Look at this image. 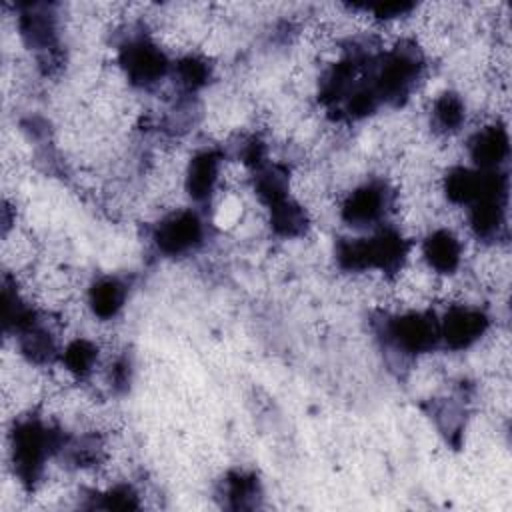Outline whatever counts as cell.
<instances>
[{
    "label": "cell",
    "mask_w": 512,
    "mask_h": 512,
    "mask_svg": "<svg viewBox=\"0 0 512 512\" xmlns=\"http://www.w3.org/2000/svg\"><path fill=\"white\" fill-rule=\"evenodd\" d=\"M490 326L484 310L472 304H452L438 320L440 342L450 350H464L478 342Z\"/></svg>",
    "instance_id": "obj_5"
},
{
    "label": "cell",
    "mask_w": 512,
    "mask_h": 512,
    "mask_svg": "<svg viewBox=\"0 0 512 512\" xmlns=\"http://www.w3.org/2000/svg\"><path fill=\"white\" fill-rule=\"evenodd\" d=\"M454 412H458L454 406L444 404L442 408L436 410V416H448V414L452 416ZM444 430H448L450 434H460V432H458V430H460V420H458V418H450V420L446 418V420H444Z\"/></svg>",
    "instance_id": "obj_12"
},
{
    "label": "cell",
    "mask_w": 512,
    "mask_h": 512,
    "mask_svg": "<svg viewBox=\"0 0 512 512\" xmlns=\"http://www.w3.org/2000/svg\"><path fill=\"white\" fill-rule=\"evenodd\" d=\"M128 296L126 284L116 276H102L86 290V306L98 320H112L122 310Z\"/></svg>",
    "instance_id": "obj_9"
},
{
    "label": "cell",
    "mask_w": 512,
    "mask_h": 512,
    "mask_svg": "<svg viewBox=\"0 0 512 512\" xmlns=\"http://www.w3.org/2000/svg\"><path fill=\"white\" fill-rule=\"evenodd\" d=\"M464 258V244L450 228L428 232L420 244V260L438 276L454 274Z\"/></svg>",
    "instance_id": "obj_7"
},
{
    "label": "cell",
    "mask_w": 512,
    "mask_h": 512,
    "mask_svg": "<svg viewBox=\"0 0 512 512\" xmlns=\"http://www.w3.org/2000/svg\"><path fill=\"white\" fill-rule=\"evenodd\" d=\"M204 240V222L194 210H174L160 218L152 230V242L166 256L194 252Z\"/></svg>",
    "instance_id": "obj_4"
},
{
    "label": "cell",
    "mask_w": 512,
    "mask_h": 512,
    "mask_svg": "<svg viewBox=\"0 0 512 512\" xmlns=\"http://www.w3.org/2000/svg\"><path fill=\"white\" fill-rule=\"evenodd\" d=\"M466 120V104L456 92H442L432 102L430 124L438 134L450 136L462 128Z\"/></svg>",
    "instance_id": "obj_10"
},
{
    "label": "cell",
    "mask_w": 512,
    "mask_h": 512,
    "mask_svg": "<svg viewBox=\"0 0 512 512\" xmlns=\"http://www.w3.org/2000/svg\"><path fill=\"white\" fill-rule=\"evenodd\" d=\"M384 340L396 354L410 358L432 352L438 342V320L424 310H400L384 320Z\"/></svg>",
    "instance_id": "obj_1"
},
{
    "label": "cell",
    "mask_w": 512,
    "mask_h": 512,
    "mask_svg": "<svg viewBox=\"0 0 512 512\" xmlns=\"http://www.w3.org/2000/svg\"><path fill=\"white\" fill-rule=\"evenodd\" d=\"M390 208H394V192L390 186L378 180H370L352 188L344 196L340 204V216L352 228H372L386 218Z\"/></svg>",
    "instance_id": "obj_3"
},
{
    "label": "cell",
    "mask_w": 512,
    "mask_h": 512,
    "mask_svg": "<svg viewBox=\"0 0 512 512\" xmlns=\"http://www.w3.org/2000/svg\"><path fill=\"white\" fill-rule=\"evenodd\" d=\"M118 62L126 80L138 88H152L170 72L164 48L148 36L128 38L120 46Z\"/></svg>",
    "instance_id": "obj_2"
},
{
    "label": "cell",
    "mask_w": 512,
    "mask_h": 512,
    "mask_svg": "<svg viewBox=\"0 0 512 512\" xmlns=\"http://www.w3.org/2000/svg\"><path fill=\"white\" fill-rule=\"evenodd\" d=\"M222 168L224 156L214 150L206 148L196 152L184 170V190L194 202H210L222 182Z\"/></svg>",
    "instance_id": "obj_6"
},
{
    "label": "cell",
    "mask_w": 512,
    "mask_h": 512,
    "mask_svg": "<svg viewBox=\"0 0 512 512\" xmlns=\"http://www.w3.org/2000/svg\"><path fill=\"white\" fill-rule=\"evenodd\" d=\"M224 496L234 508H248L258 496V484L254 476L234 472L224 480Z\"/></svg>",
    "instance_id": "obj_11"
},
{
    "label": "cell",
    "mask_w": 512,
    "mask_h": 512,
    "mask_svg": "<svg viewBox=\"0 0 512 512\" xmlns=\"http://www.w3.org/2000/svg\"><path fill=\"white\" fill-rule=\"evenodd\" d=\"M468 154L478 170H500L508 158V134L498 122L478 128L468 140Z\"/></svg>",
    "instance_id": "obj_8"
}]
</instances>
